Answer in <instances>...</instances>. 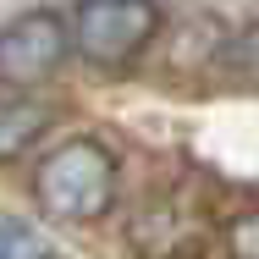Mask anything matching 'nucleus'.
I'll return each instance as SVG.
<instances>
[{
	"label": "nucleus",
	"mask_w": 259,
	"mask_h": 259,
	"mask_svg": "<svg viewBox=\"0 0 259 259\" xmlns=\"http://www.w3.org/2000/svg\"><path fill=\"white\" fill-rule=\"evenodd\" d=\"M116 188H121V165L100 138H66L61 149L39 160V177H33L39 209L50 221H72V226L110 215Z\"/></svg>",
	"instance_id": "nucleus-1"
},
{
	"label": "nucleus",
	"mask_w": 259,
	"mask_h": 259,
	"mask_svg": "<svg viewBox=\"0 0 259 259\" xmlns=\"http://www.w3.org/2000/svg\"><path fill=\"white\" fill-rule=\"evenodd\" d=\"M160 33V6L155 0H77L72 6V45L89 61H127Z\"/></svg>",
	"instance_id": "nucleus-2"
},
{
	"label": "nucleus",
	"mask_w": 259,
	"mask_h": 259,
	"mask_svg": "<svg viewBox=\"0 0 259 259\" xmlns=\"http://www.w3.org/2000/svg\"><path fill=\"white\" fill-rule=\"evenodd\" d=\"M72 50V33L55 11H28L17 22L0 28V83L11 89H28V83H45L55 77V66Z\"/></svg>",
	"instance_id": "nucleus-3"
},
{
	"label": "nucleus",
	"mask_w": 259,
	"mask_h": 259,
	"mask_svg": "<svg viewBox=\"0 0 259 259\" xmlns=\"http://www.w3.org/2000/svg\"><path fill=\"white\" fill-rule=\"evenodd\" d=\"M55 121V105L39 100H6L0 105V160H17L28 144H39V133Z\"/></svg>",
	"instance_id": "nucleus-4"
},
{
	"label": "nucleus",
	"mask_w": 259,
	"mask_h": 259,
	"mask_svg": "<svg viewBox=\"0 0 259 259\" xmlns=\"http://www.w3.org/2000/svg\"><path fill=\"white\" fill-rule=\"evenodd\" d=\"M33 254H50V243L39 232H28V226L0 215V259H33Z\"/></svg>",
	"instance_id": "nucleus-5"
},
{
	"label": "nucleus",
	"mask_w": 259,
	"mask_h": 259,
	"mask_svg": "<svg viewBox=\"0 0 259 259\" xmlns=\"http://www.w3.org/2000/svg\"><path fill=\"white\" fill-rule=\"evenodd\" d=\"M226 61H232V72H237V77L259 83V22H248V28L232 39V55H226Z\"/></svg>",
	"instance_id": "nucleus-6"
},
{
	"label": "nucleus",
	"mask_w": 259,
	"mask_h": 259,
	"mask_svg": "<svg viewBox=\"0 0 259 259\" xmlns=\"http://www.w3.org/2000/svg\"><path fill=\"white\" fill-rule=\"evenodd\" d=\"M226 248L237 259H259V215H243V221H232V232H226Z\"/></svg>",
	"instance_id": "nucleus-7"
}]
</instances>
